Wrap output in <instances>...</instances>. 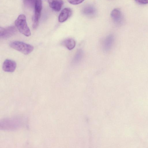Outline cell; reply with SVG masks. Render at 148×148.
<instances>
[{
    "mask_svg": "<svg viewBox=\"0 0 148 148\" xmlns=\"http://www.w3.org/2000/svg\"><path fill=\"white\" fill-rule=\"evenodd\" d=\"M15 25L19 32L26 36L31 35L30 30L27 26L25 16L20 14L15 21Z\"/></svg>",
    "mask_w": 148,
    "mask_h": 148,
    "instance_id": "1",
    "label": "cell"
},
{
    "mask_svg": "<svg viewBox=\"0 0 148 148\" xmlns=\"http://www.w3.org/2000/svg\"><path fill=\"white\" fill-rule=\"evenodd\" d=\"M10 47L25 55L30 53L34 50V47L32 45L24 42L17 41L11 42Z\"/></svg>",
    "mask_w": 148,
    "mask_h": 148,
    "instance_id": "2",
    "label": "cell"
},
{
    "mask_svg": "<svg viewBox=\"0 0 148 148\" xmlns=\"http://www.w3.org/2000/svg\"><path fill=\"white\" fill-rule=\"evenodd\" d=\"M42 5L41 0H36L34 6V13L32 27L36 29L38 26L40 18Z\"/></svg>",
    "mask_w": 148,
    "mask_h": 148,
    "instance_id": "3",
    "label": "cell"
},
{
    "mask_svg": "<svg viewBox=\"0 0 148 148\" xmlns=\"http://www.w3.org/2000/svg\"><path fill=\"white\" fill-rule=\"evenodd\" d=\"M17 30L13 26L0 28V38H10L14 35L17 32Z\"/></svg>",
    "mask_w": 148,
    "mask_h": 148,
    "instance_id": "4",
    "label": "cell"
},
{
    "mask_svg": "<svg viewBox=\"0 0 148 148\" xmlns=\"http://www.w3.org/2000/svg\"><path fill=\"white\" fill-rule=\"evenodd\" d=\"M111 18L114 23L118 25L121 24L123 21V18L120 10L118 8H115L112 11Z\"/></svg>",
    "mask_w": 148,
    "mask_h": 148,
    "instance_id": "5",
    "label": "cell"
},
{
    "mask_svg": "<svg viewBox=\"0 0 148 148\" xmlns=\"http://www.w3.org/2000/svg\"><path fill=\"white\" fill-rule=\"evenodd\" d=\"M16 66V64L15 61L10 59H7L3 63L2 69L5 72H13L15 70Z\"/></svg>",
    "mask_w": 148,
    "mask_h": 148,
    "instance_id": "6",
    "label": "cell"
},
{
    "mask_svg": "<svg viewBox=\"0 0 148 148\" xmlns=\"http://www.w3.org/2000/svg\"><path fill=\"white\" fill-rule=\"evenodd\" d=\"M114 40V37L112 34H110L106 37L102 43L103 49L106 51L110 50L113 45Z\"/></svg>",
    "mask_w": 148,
    "mask_h": 148,
    "instance_id": "7",
    "label": "cell"
},
{
    "mask_svg": "<svg viewBox=\"0 0 148 148\" xmlns=\"http://www.w3.org/2000/svg\"><path fill=\"white\" fill-rule=\"evenodd\" d=\"M72 11L68 8H64L61 12L58 17V21L62 23L66 21L71 15Z\"/></svg>",
    "mask_w": 148,
    "mask_h": 148,
    "instance_id": "8",
    "label": "cell"
},
{
    "mask_svg": "<svg viewBox=\"0 0 148 148\" xmlns=\"http://www.w3.org/2000/svg\"><path fill=\"white\" fill-rule=\"evenodd\" d=\"M50 7L54 10L59 11L63 5L62 0H47Z\"/></svg>",
    "mask_w": 148,
    "mask_h": 148,
    "instance_id": "9",
    "label": "cell"
},
{
    "mask_svg": "<svg viewBox=\"0 0 148 148\" xmlns=\"http://www.w3.org/2000/svg\"><path fill=\"white\" fill-rule=\"evenodd\" d=\"M82 12L84 14L88 16H92L96 13V10L94 7L90 5L86 6L82 10Z\"/></svg>",
    "mask_w": 148,
    "mask_h": 148,
    "instance_id": "10",
    "label": "cell"
},
{
    "mask_svg": "<svg viewBox=\"0 0 148 148\" xmlns=\"http://www.w3.org/2000/svg\"><path fill=\"white\" fill-rule=\"evenodd\" d=\"M83 56V52L81 49H78L76 53L72 60V63L73 65L77 64L82 60Z\"/></svg>",
    "mask_w": 148,
    "mask_h": 148,
    "instance_id": "11",
    "label": "cell"
},
{
    "mask_svg": "<svg viewBox=\"0 0 148 148\" xmlns=\"http://www.w3.org/2000/svg\"><path fill=\"white\" fill-rule=\"evenodd\" d=\"M75 40L72 38L66 39L62 42V45L69 50H71L75 47Z\"/></svg>",
    "mask_w": 148,
    "mask_h": 148,
    "instance_id": "12",
    "label": "cell"
},
{
    "mask_svg": "<svg viewBox=\"0 0 148 148\" xmlns=\"http://www.w3.org/2000/svg\"><path fill=\"white\" fill-rule=\"evenodd\" d=\"M36 0H23L24 5L27 7L29 8L34 7Z\"/></svg>",
    "mask_w": 148,
    "mask_h": 148,
    "instance_id": "13",
    "label": "cell"
},
{
    "mask_svg": "<svg viewBox=\"0 0 148 148\" xmlns=\"http://www.w3.org/2000/svg\"><path fill=\"white\" fill-rule=\"evenodd\" d=\"M84 0H67L70 3L73 5H77L82 2Z\"/></svg>",
    "mask_w": 148,
    "mask_h": 148,
    "instance_id": "14",
    "label": "cell"
},
{
    "mask_svg": "<svg viewBox=\"0 0 148 148\" xmlns=\"http://www.w3.org/2000/svg\"><path fill=\"white\" fill-rule=\"evenodd\" d=\"M136 2L141 4H146L148 3V0H135Z\"/></svg>",
    "mask_w": 148,
    "mask_h": 148,
    "instance_id": "15",
    "label": "cell"
}]
</instances>
